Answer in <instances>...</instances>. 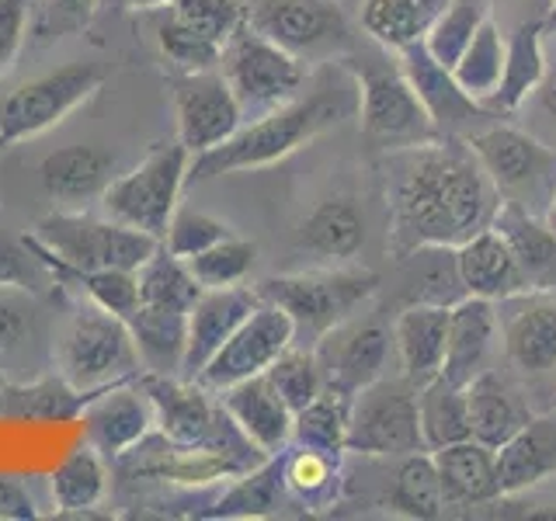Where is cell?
Wrapping results in <instances>:
<instances>
[{"mask_svg": "<svg viewBox=\"0 0 556 521\" xmlns=\"http://www.w3.org/2000/svg\"><path fill=\"white\" fill-rule=\"evenodd\" d=\"M466 147L473 150L483 174L491 178L501 199L526 205L556 185V150L539 143L535 136L515 126H491L483 132L466 136Z\"/></svg>", "mask_w": 556, "mask_h": 521, "instance_id": "12", "label": "cell"}, {"mask_svg": "<svg viewBox=\"0 0 556 521\" xmlns=\"http://www.w3.org/2000/svg\"><path fill=\"white\" fill-rule=\"evenodd\" d=\"M118 178V156L98 143H70L42 156L39 181L52 202L80 205L101 199Z\"/></svg>", "mask_w": 556, "mask_h": 521, "instance_id": "22", "label": "cell"}, {"mask_svg": "<svg viewBox=\"0 0 556 521\" xmlns=\"http://www.w3.org/2000/svg\"><path fill=\"white\" fill-rule=\"evenodd\" d=\"M535 98H539V104L556 118V66L553 69H546V77H543V84L535 87Z\"/></svg>", "mask_w": 556, "mask_h": 521, "instance_id": "54", "label": "cell"}, {"mask_svg": "<svg viewBox=\"0 0 556 521\" xmlns=\"http://www.w3.org/2000/svg\"><path fill=\"white\" fill-rule=\"evenodd\" d=\"M216 69L240 101L243 118L265 115L278 104L292 101L306 84V63L282 46L268 42L265 35H257L248 22H240L230 42L223 46Z\"/></svg>", "mask_w": 556, "mask_h": 521, "instance_id": "8", "label": "cell"}, {"mask_svg": "<svg viewBox=\"0 0 556 521\" xmlns=\"http://www.w3.org/2000/svg\"><path fill=\"white\" fill-rule=\"evenodd\" d=\"M254 260H257L254 243L230 233L226 240L213 243L208 251L188 257L185 265L191 275H195V282L202 289H233V285H243L251 278Z\"/></svg>", "mask_w": 556, "mask_h": 521, "instance_id": "42", "label": "cell"}, {"mask_svg": "<svg viewBox=\"0 0 556 521\" xmlns=\"http://www.w3.org/2000/svg\"><path fill=\"white\" fill-rule=\"evenodd\" d=\"M282 452L268 456L265 462H257L248 473H240L230 491H226L213 508L205 511V518H268L282 508Z\"/></svg>", "mask_w": 556, "mask_h": 521, "instance_id": "36", "label": "cell"}, {"mask_svg": "<svg viewBox=\"0 0 556 521\" xmlns=\"http://www.w3.org/2000/svg\"><path fill=\"white\" fill-rule=\"evenodd\" d=\"M282 480L286 491L306 508H330L341 491V456L292 445L282 452Z\"/></svg>", "mask_w": 556, "mask_h": 521, "instance_id": "39", "label": "cell"}, {"mask_svg": "<svg viewBox=\"0 0 556 521\" xmlns=\"http://www.w3.org/2000/svg\"><path fill=\"white\" fill-rule=\"evenodd\" d=\"M396 63H400V69H404V77L410 80L417 101L425 104V112L431 115L434 129H439L442 136H456L459 129L473 126L477 118L486 115L483 104L469 98L459 87V80L452 77V66L434 60L425 42H414L407 49H400Z\"/></svg>", "mask_w": 556, "mask_h": 521, "instance_id": "17", "label": "cell"}, {"mask_svg": "<svg viewBox=\"0 0 556 521\" xmlns=\"http://www.w3.org/2000/svg\"><path fill=\"white\" fill-rule=\"evenodd\" d=\"M434 469H439L442 494L448 508H480V504L501 500L497 486V459L494 448L477 439L431 452Z\"/></svg>", "mask_w": 556, "mask_h": 521, "instance_id": "26", "label": "cell"}, {"mask_svg": "<svg viewBox=\"0 0 556 521\" xmlns=\"http://www.w3.org/2000/svg\"><path fill=\"white\" fill-rule=\"evenodd\" d=\"M466 410H469V428L473 439L497 448L501 442H508L511 434L529 421V414L518 407L515 393L508 390L497 372H477L466 382Z\"/></svg>", "mask_w": 556, "mask_h": 521, "instance_id": "33", "label": "cell"}, {"mask_svg": "<svg viewBox=\"0 0 556 521\" xmlns=\"http://www.w3.org/2000/svg\"><path fill=\"white\" fill-rule=\"evenodd\" d=\"M129 330L147 372H161V376L181 372L185 344H188V309L139 303L129 317Z\"/></svg>", "mask_w": 556, "mask_h": 521, "instance_id": "32", "label": "cell"}, {"mask_svg": "<svg viewBox=\"0 0 556 521\" xmlns=\"http://www.w3.org/2000/svg\"><path fill=\"white\" fill-rule=\"evenodd\" d=\"M348 452L352 456H387L404 459L428 452L417 424V386L400 376H379L352 396L348 417Z\"/></svg>", "mask_w": 556, "mask_h": 521, "instance_id": "9", "label": "cell"}, {"mask_svg": "<svg viewBox=\"0 0 556 521\" xmlns=\"http://www.w3.org/2000/svg\"><path fill=\"white\" fill-rule=\"evenodd\" d=\"M261 303L257 289L251 292L248 285L233 289H205L195 306L188 309V344H185V361L181 376L195 379L202 372V365L213 358L226 338L251 317V309Z\"/></svg>", "mask_w": 556, "mask_h": 521, "instance_id": "20", "label": "cell"}, {"mask_svg": "<svg viewBox=\"0 0 556 521\" xmlns=\"http://www.w3.org/2000/svg\"><path fill=\"white\" fill-rule=\"evenodd\" d=\"M156 46H161L164 56L181 69V74H199V69H216L223 46L202 39V35L181 28L178 22H170L164 14V22L156 25Z\"/></svg>", "mask_w": 556, "mask_h": 521, "instance_id": "48", "label": "cell"}, {"mask_svg": "<svg viewBox=\"0 0 556 521\" xmlns=\"http://www.w3.org/2000/svg\"><path fill=\"white\" fill-rule=\"evenodd\" d=\"M174 118H178V139L191 156L208 153L226 143L243 126V109L233 98L230 84L216 69L174 77Z\"/></svg>", "mask_w": 556, "mask_h": 521, "instance_id": "14", "label": "cell"}, {"mask_svg": "<svg viewBox=\"0 0 556 521\" xmlns=\"http://www.w3.org/2000/svg\"><path fill=\"white\" fill-rule=\"evenodd\" d=\"M170 0H101V8L109 11H161Z\"/></svg>", "mask_w": 556, "mask_h": 521, "instance_id": "53", "label": "cell"}, {"mask_svg": "<svg viewBox=\"0 0 556 521\" xmlns=\"http://www.w3.org/2000/svg\"><path fill=\"white\" fill-rule=\"evenodd\" d=\"M0 150H4V139H0Z\"/></svg>", "mask_w": 556, "mask_h": 521, "instance_id": "58", "label": "cell"}, {"mask_svg": "<svg viewBox=\"0 0 556 521\" xmlns=\"http://www.w3.org/2000/svg\"><path fill=\"white\" fill-rule=\"evenodd\" d=\"M543 25H546V35H553V31H556V0L549 4V11H546V17H543Z\"/></svg>", "mask_w": 556, "mask_h": 521, "instance_id": "57", "label": "cell"}, {"mask_svg": "<svg viewBox=\"0 0 556 521\" xmlns=\"http://www.w3.org/2000/svg\"><path fill=\"white\" fill-rule=\"evenodd\" d=\"M341 74L344 77L320 80L309 94H295L278 109L254 115V122L240 126L226 143L191 156L188 181H213L223 178V174L271 167L313 143L327 129L341 126L344 118H352L358 112V87L344 66Z\"/></svg>", "mask_w": 556, "mask_h": 521, "instance_id": "2", "label": "cell"}, {"mask_svg": "<svg viewBox=\"0 0 556 521\" xmlns=\"http://www.w3.org/2000/svg\"><path fill=\"white\" fill-rule=\"evenodd\" d=\"M56 369L70 386L87 396L147 372L129 323L94 303L70 320L56 347Z\"/></svg>", "mask_w": 556, "mask_h": 521, "instance_id": "6", "label": "cell"}, {"mask_svg": "<svg viewBox=\"0 0 556 521\" xmlns=\"http://www.w3.org/2000/svg\"><path fill=\"white\" fill-rule=\"evenodd\" d=\"M546 25L543 17L539 22H521L511 35H508V56H504V74L494 98L486 101V112H501V115H511L526 104L535 87L543 84L546 77Z\"/></svg>", "mask_w": 556, "mask_h": 521, "instance_id": "29", "label": "cell"}, {"mask_svg": "<svg viewBox=\"0 0 556 521\" xmlns=\"http://www.w3.org/2000/svg\"><path fill=\"white\" fill-rule=\"evenodd\" d=\"M341 66L358 87V126L372 147L407 150L445 139L434 129L425 104L417 101L410 80L390 56H344Z\"/></svg>", "mask_w": 556, "mask_h": 521, "instance_id": "4", "label": "cell"}, {"mask_svg": "<svg viewBox=\"0 0 556 521\" xmlns=\"http://www.w3.org/2000/svg\"><path fill=\"white\" fill-rule=\"evenodd\" d=\"M101 84L104 74L94 63H66L52 74L22 84L0 104V139H4V147L60 126L70 112H77L84 101H91L101 91Z\"/></svg>", "mask_w": 556, "mask_h": 521, "instance_id": "10", "label": "cell"}, {"mask_svg": "<svg viewBox=\"0 0 556 521\" xmlns=\"http://www.w3.org/2000/svg\"><path fill=\"white\" fill-rule=\"evenodd\" d=\"M0 282H17V271H14V254L8 243H0Z\"/></svg>", "mask_w": 556, "mask_h": 521, "instance_id": "55", "label": "cell"}, {"mask_svg": "<svg viewBox=\"0 0 556 521\" xmlns=\"http://www.w3.org/2000/svg\"><path fill=\"white\" fill-rule=\"evenodd\" d=\"M456 278L466 295H480V300L491 303H508L521 292H532L508 240L494 226H483L480 233H473L456 247Z\"/></svg>", "mask_w": 556, "mask_h": 521, "instance_id": "21", "label": "cell"}, {"mask_svg": "<svg viewBox=\"0 0 556 521\" xmlns=\"http://www.w3.org/2000/svg\"><path fill=\"white\" fill-rule=\"evenodd\" d=\"M379 292V275L355 265H324L292 275H271L261 282L257 295L289 313L295 334H309L320 341L330 327L348 317Z\"/></svg>", "mask_w": 556, "mask_h": 521, "instance_id": "5", "label": "cell"}, {"mask_svg": "<svg viewBox=\"0 0 556 521\" xmlns=\"http://www.w3.org/2000/svg\"><path fill=\"white\" fill-rule=\"evenodd\" d=\"M226 417L237 424V431L248 439L261 456H278L292 445V410L271 379L261 372L243 382H233L216 393Z\"/></svg>", "mask_w": 556, "mask_h": 521, "instance_id": "18", "label": "cell"}, {"mask_svg": "<svg viewBox=\"0 0 556 521\" xmlns=\"http://www.w3.org/2000/svg\"><path fill=\"white\" fill-rule=\"evenodd\" d=\"M28 251L39 254V260L52 268V275L104 268L139 271L161 251V240L143 230H132V226L112 216L98 219L84 213H52L35 226Z\"/></svg>", "mask_w": 556, "mask_h": 521, "instance_id": "3", "label": "cell"}, {"mask_svg": "<svg viewBox=\"0 0 556 521\" xmlns=\"http://www.w3.org/2000/svg\"><path fill=\"white\" fill-rule=\"evenodd\" d=\"M365 243V219L358 205L344 195L320 199L309 208L295 233V247L313 254L324 265H348Z\"/></svg>", "mask_w": 556, "mask_h": 521, "instance_id": "28", "label": "cell"}, {"mask_svg": "<svg viewBox=\"0 0 556 521\" xmlns=\"http://www.w3.org/2000/svg\"><path fill=\"white\" fill-rule=\"evenodd\" d=\"M497 202V188L466 143L445 136L407 147L390 188V251L396 257L456 251L491 226Z\"/></svg>", "mask_w": 556, "mask_h": 521, "instance_id": "1", "label": "cell"}, {"mask_svg": "<svg viewBox=\"0 0 556 521\" xmlns=\"http://www.w3.org/2000/svg\"><path fill=\"white\" fill-rule=\"evenodd\" d=\"M494 230L508 240V247L518 260L521 275L532 292H543L553 285L556 278V230L543 219L532 216L526 205H518L511 199L497 202V213L491 219Z\"/></svg>", "mask_w": 556, "mask_h": 521, "instance_id": "27", "label": "cell"}, {"mask_svg": "<svg viewBox=\"0 0 556 521\" xmlns=\"http://www.w3.org/2000/svg\"><path fill=\"white\" fill-rule=\"evenodd\" d=\"M348 417H352V396L324 386L317 399H309L303 410L292 414V445L320 448L330 456L348 452Z\"/></svg>", "mask_w": 556, "mask_h": 521, "instance_id": "40", "label": "cell"}, {"mask_svg": "<svg viewBox=\"0 0 556 521\" xmlns=\"http://www.w3.org/2000/svg\"><path fill=\"white\" fill-rule=\"evenodd\" d=\"M452 0H362V28L387 52L425 42Z\"/></svg>", "mask_w": 556, "mask_h": 521, "instance_id": "31", "label": "cell"}, {"mask_svg": "<svg viewBox=\"0 0 556 521\" xmlns=\"http://www.w3.org/2000/svg\"><path fill=\"white\" fill-rule=\"evenodd\" d=\"M0 382H4V379H0Z\"/></svg>", "mask_w": 556, "mask_h": 521, "instance_id": "59", "label": "cell"}, {"mask_svg": "<svg viewBox=\"0 0 556 521\" xmlns=\"http://www.w3.org/2000/svg\"><path fill=\"white\" fill-rule=\"evenodd\" d=\"M77 421L84 424V442H91L101 456H129L156 431V414L143 382L129 379L87 396Z\"/></svg>", "mask_w": 556, "mask_h": 521, "instance_id": "16", "label": "cell"}, {"mask_svg": "<svg viewBox=\"0 0 556 521\" xmlns=\"http://www.w3.org/2000/svg\"><path fill=\"white\" fill-rule=\"evenodd\" d=\"M87 393L56 372L31 382H0V421H77Z\"/></svg>", "mask_w": 556, "mask_h": 521, "instance_id": "30", "label": "cell"}, {"mask_svg": "<svg viewBox=\"0 0 556 521\" xmlns=\"http://www.w3.org/2000/svg\"><path fill=\"white\" fill-rule=\"evenodd\" d=\"M265 376L271 379V386L278 390V396L286 399L292 414L303 410L309 399H317L324 393V386H327L317 355L300 352V347H292V344L271 361V369Z\"/></svg>", "mask_w": 556, "mask_h": 521, "instance_id": "44", "label": "cell"}, {"mask_svg": "<svg viewBox=\"0 0 556 521\" xmlns=\"http://www.w3.org/2000/svg\"><path fill=\"white\" fill-rule=\"evenodd\" d=\"M295 341V327L289 320V313L282 306H275L268 300H261L251 317L243 320L219 352L202 365V372L195 376L205 390H226L233 382H243L251 376H261L271 369V361L286 352Z\"/></svg>", "mask_w": 556, "mask_h": 521, "instance_id": "13", "label": "cell"}, {"mask_svg": "<svg viewBox=\"0 0 556 521\" xmlns=\"http://www.w3.org/2000/svg\"><path fill=\"white\" fill-rule=\"evenodd\" d=\"M139 282V303L143 306H170V309H191L195 300L205 292L195 275L188 271L181 257L170 251H156L143 268L136 271Z\"/></svg>", "mask_w": 556, "mask_h": 521, "instance_id": "41", "label": "cell"}, {"mask_svg": "<svg viewBox=\"0 0 556 521\" xmlns=\"http://www.w3.org/2000/svg\"><path fill=\"white\" fill-rule=\"evenodd\" d=\"M445 338H448V306L417 300L400 309L393 323V347L400 358V369L414 382L425 386L434 376H442L445 361Z\"/></svg>", "mask_w": 556, "mask_h": 521, "instance_id": "24", "label": "cell"}, {"mask_svg": "<svg viewBox=\"0 0 556 521\" xmlns=\"http://www.w3.org/2000/svg\"><path fill=\"white\" fill-rule=\"evenodd\" d=\"M387 508L393 514H404L414 521H434L445 514V494H442V480L439 469H434L431 452H414L400 462L393 486L387 494Z\"/></svg>", "mask_w": 556, "mask_h": 521, "instance_id": "37", "label": "cell"}, {"mask_svg": "<svg viewBox=\"0 0 556 521\" xmlns=\"http://www.w3.org/2000/svg\"><path fill=\"white\" fill-rule=\"evenodd\" d=\"M501 327L504 358L521 376H546L556 369V300L546 292H521Z\"/></svg>", "mask_w": 556, "mask_h": 521, "instance_id": "19", "label": "cell"}, {"mask_svg": "<svg viewBox=\"0 0 556 521\" xmlns=\"http://www.w3.org/2000/svg\"><path fill=\"white\" fill-rule=\"evenodd\" d=\"M417 424H421V442L428 452L473 439L466 390L445 376H434L425 386H417Z\"/></svg>", "mask_w": 556, "mask_h": 521, "instance_id": "35", "label": "cell"}, {"mask_svg": "<svg viewBox=\"0 0 556 521\" xmlns=\"http://www.w3.org/2000/svg\"><path fill=\"white\" fill-rule=\"evenodd\" d=\"M31 22V0H0V77L14 66Z\"/></svg>", "mask_w": 556, "mask_h": 521, "instance_id": "50", "label": "cell"}, {"mask_svg": "<svg viewBox=\"0 0 556 521\" xmlns=\"http://www.w3.org/2000/svg\"><path fill=\"white\" fill-rule=\"evenodd\" d=\"M170 22L202 35V39L226 46L237 25L243 22V8L237 0H170L164 8Z\"/></svg>", "mask_w": 556, "mask_h": 521, "instance_id": "46", "label": "cell"}, {"mask_svg": "<svg viewBox=\"0 0 556 521\" xmlns=\"http://www.w3.org/2000/svg\"><path fill=\"white\" fill-rule=\"evenodd\" d=\"M31 518H39V508H35L25 483L17 476L0 473V521H31Z\"/></svg>", "mask_w": 556, "mask_h": 521, "instance_id": "52", "label": "cell"}, {"mask_svg": "<svg viewBox=\"0 0 556 521\" xmlns=\"http://www.w3.org/2000/svg\"><path fill=\"white\" fill-rule=\"evenodd\" d=\"M486 17H491V4L486 0H452L439 22L431 25V31L425 35L428 52L439 63L452 66L463 56V49L469 46V39H473Z\"/></svg>", "mask_w": 556, "mask_h": 521, "instance_id": "43", "label": "cell"}, {"mask_svg": "<svg viewBox=\"0 0 556 521\" xmlns=\"http://www.w3.org/2000/svg\"><path fill=\"white\" fill-rule=\"evenodd\" d=\"M191 170V153L181 139L174 143H156L143 161L104 188L101 205L112 219L143 230L156 240H164L170 216L178 213L181 188Z\"/></svg>", "mask_w": 556, "mask_h": 521, "instance_id": "7", "label": "cell"}, {"mask_svg": "<svg viewBox=\"0 0 556 521\" xmlns=\"http://www.w3.org/2000/svg\"><path fill=\"white\" fill-rule=\"evenodd\" d=\"M501 497H518L556 473V417H529L494 448Z\"/></svg>", "mask_w": 556, "mask_h": 521, "instance_id": "25", "label": "cell"}, {"mask_svg": "<svg viewBox=\"0 0 556 521\" xmlns=\"http://www.w3.org/2000/svg\"><path fill=\"white\" fill-rule=\"evenodd\" d=\"M543 219L553 226L556 230V185H553V191H549V199H546V213H543Z\"/></svg>", "mask_w": 556, "mask_h": 521, "instance_id": "56", "label": "cell"}, {"mask_svg": "<svg viewBox=\"0 0 556 521\" xmlns=\"http://www.w3.org/2000/svg\"><path fill=\"white\" fill-rule=\"evenodd\" d=\"M233 230L226 226L223 219L216 216H208V213H199V208H178V213L170 216L167 223V233L161 240V247L170 251L174 257H195L202 251H208L213 243L226 240Z\"/></svg>", "mask_w": 556, "mask_h": 521, "instance_id": "47", "label": "cell"}, {"mask_svg": "<svg viewBox=\"0 0 556 521\" xmlns=\"http://www.w3.org/2000/svg\"><path fill=\"white\" fill-rule=\"evenodd\" d=\"M504 56H508V39L501 35V25L494 22V14L477 28V35L463 49V56L452 63V77L459 80L463 91L480 101L486 109V101L494 98L501 74H504Z\"/></svg>", "mask_w": 556, "mask_h": 521, "instance_id": "38", "label": "cell"}, {"mask_svg": "<svg viewBox=\"0 0 556 521\" xmlns=\"http://www.w3.org/2000/svg\"><path fill=\"white\" fill-rule=\"evenodd\" d=\"M49 494L56 511L63 514H84L98 508L104 494H109V466H104V456L91 442L70 448L66 459L52 469Z\"/></svg>", "mask_w": 556, "mask_h": 521, "instance_id": "34", "label": "cell"}, {"mask_svg": "<svg viewBox=\"0 0 556 521\" xmlns=\"http://www.w3.org/2000/svg\"><path fill=\"white\" fill-rule=\"evenodd\" d=\"M39 306L17 282H0V355L17 352L35 330Z\"/></svg>", "mask_w": 556, "mask_h": 521, "instance_id": "49", "label": "cell"}, {"mask_svg": "<svg viewBox=\"0 0 556 521\" xmlns=\"http://www.w3.org/2000/svg\"><path fill=\"white\" fill-rule=\"evenodd\" d=\"M497 334H501V317L491 300L466 295V300L452 303L442 376L448 382H456V386H466L477 372L486 369V358L494 352Z\"/></svg>", "mask_w": 556, "mask_h": 521, "instance_id": "23", "label": "cell"}, {"mask_svg": "<svg viewBox=\"0 0 556 521\" xmlns=\"http://www.w3.org/2000/svg\"><path fill=\"white\" fill-rule=\"evenodd\" d=\"M66 282H74L84 295L87 303H94L101 309L115 313L129 323V317L139 306V282H136V271H126V268H104V271H66L60 275Z\"/></svg>", "mask_w": 556, "mask_h": 521, "instance_id": "45", "label": "cell"}, {"mask_svg": "<svg viewBox=\"0 0 556 521\" xmlns=\"http://www.w3.org/2000/svg\"><path fill=\"white\" fill-rule=\"evenodd\" d=\"M101 0H42V35L77 31L94 17Z\"/></svg>", "mask_w": 556, "mask_h": 521, "instance_id": "51", "label": "cell"}, {"mask_svg": "<svg viewBox=\"0 0 556 521\" xmlns=\"http://www.w3.org/2000/svg\"><path fill=\"white\" fill-rule=\"evenodd\" d=\"M393 334L372 317H348L344 323L330 327L317 341L313 355L320 361L327 386H334L348 396H355L379 376H387Z\"/></svg>", "mask_w": 556, "mask_h": 521, "instance_id": "15", "label": "cell"}, {"mask_svg": "<svg viewBox=\"0 0 556 521\" xmlns=\"http://www.w3.org/2000/svg\"><path fill=\"white\" fill-rule=\"evenodd\" d=\"M243 22L303 63L352 49V28L338 0H251Z\"/></svg>", "mask_w": 556, "mask_h": 521, "instance_id": "11", "label": "cell"}]
</instances>
